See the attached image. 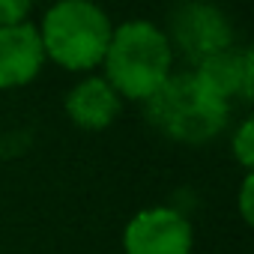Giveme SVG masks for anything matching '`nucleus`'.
I'll use <instances>...</instances> for the list:
<instances>
[{
  "mask_svg": "<svg viewBox=\"0 0 254 254\" xmlns=\"http://www.w3.org/2000/svg\"><path fill=\"white\" fill-rule=\"evenodd\" d=\"M144 114L153 129L177 144L215 141L230 120V105L218 99L191 69L171 72V78L144 102Z\"/></svg>",
  "mask_w": 254,
  "mask_h": 254,
  "instance_id": "obj_1",
  "label": "nucleus"
},
{
  "mask_svg": "<svg viewBox=\"0 0 254 254\" xmlns=\"http://www.w3.org/2000/svg\"><path fill=\"white\" fill-rule=\"evenodd\" d=\"M102 66L120 99L147 102L174 72V48L153 21H126L114 27Z\"/></svg>",
  "mask_w": 254,
  "mask_h": 254,
  "instance_id": "obj_2",
  "label": "nucleus"
},
{
  "mask_svg": "<svg viewBox=\"0 0 254 254\" xmlns=\"http://www.w3.org/2000/svg\"><path fill=\"white\" fill-rule=\"evenodd\" d=\"M111 33V18L93 0H60L45 12L39 27L45 60H54L69 72L102 66Z\"/></svg>",
  "mask_w": 254,
  "mask_h": 254,
  "instance_id": "obj_3",
  "label": "nucleus"
},
{
  "mask_svg": "<svg viewBox=\"0 0 254 254\" xmlns=\"http://www.w3.org/2000/svg\"><path fill=\"white\" fill-rule=\"evenodd\" d=\"M165 36L174 54H183L197 66L203 57L233 45V24L209 0H183L171 12V30Z\"/></svg>",
  "mask_w": 254,
  "mask_h": 254,
  "instance_id": "obj_4",
  "label": "nucleus"
},
{
  "mask_svg": "<svg viewBox=\"0 0 254 254\" xmlns=\"http://www.w3.org/2000/svg\"><path fill=\"white\" fill-rule=\"evenodd\" d=\"M194 230L180 209L150 206L141 209L123 230L126 254H191Z\"/></svg>",
  "mask_w": 254,
  "mask_h": 254,
  "instance_id": "obj_5",
  "label": "nucleus"
},
{
  "mask_svg": "<svg viewBox=\"0 0 254 254\" xmlns=\"http://www.w3.org/2000/svg\"><path fill=\"white\" fill-rule=\"evenodd\" d=\"M45 66V48L39 27L30 21L0 27V90L30 84Z\"/></svg>",
  "mask_w": 254,
  "mask_h": 254,
  "instance_id": "obj_6",
  "label": "nucleus"
},
{
  "mask_svg": "<svg viewBox=\"0 0 254 254\" xmlns=\"http://www.w3.org/2000/svg\"><path fill=\"white\" fill-rule=\"evenodd\" d=\"M191 72L227 105L233 99L251 102V96H254V54L248 48L227 45V48L203 57Z\"/></svg>",
  "mask_w": 254,
  "mask_h": 254,
  "instance_id": "obj_7",
  "label": "nucleus"
},
{
  "mask_svg": "<svg viewBox=\"0 0 254 254\" xmlns=\"http://www.w3.org/2000/svg\"><path fill=\"white\" fill-rule=\"evenodd\" d=\"M123 99L105 78H84L66 96V117L84 132H102L120 117Z\"/></svg>",
  "mask_w": 254,
  "mask_h": 254,
  "instance_id": "obj_8",
  "label": "nucleus"
},
{
  "mask_svg": "<svg viewBox=\"0 0 254 254\" xmlns=\"http://www.w3.org/2000/svg\"><path fill=\"white\" fill-rule=\"evenodd\" d=\"M230 150H233L236 162H239L245 171L254 168V120H251V117H245V120L236 126V132H233V138H230Z\"/></svg>",
  "mask_w": 254,
  "mask_h": 254,
  "instance_id": "obj_9",
  "label": "nucleus"
},
{
  "mask_svg": "<svg viewBox=\"0 0 254 254\" xmlns=\"http://www.w3.org/2000/svg\"><path fill=\"white\" fill-rule=\"evenodd\" d=\"M30 9H33V0H0V27L27 21Z\"/></svg>",
  "mask_w": 254,
  "mask_h": 254,
  "instance_id": "obj_10",
  "label": "nucleus"
},
{
  "mask_svg": "<svg viewBox=\"0 0 254 254\" xmlns=\"http://www.w3.org/2000/svg\"><path fill=\"white\" fill-rule=\"evenodd\" d=\"M251 189H254V174L245 171L242 177V191H239V212H242V221L251 224L254 221V209H251Z\"/></svg>",
  "mask_w": 254,
  "mask_h": 254,
  "instance_id": "obj_11",
  "label": "nucleus"
}]
</instances>
